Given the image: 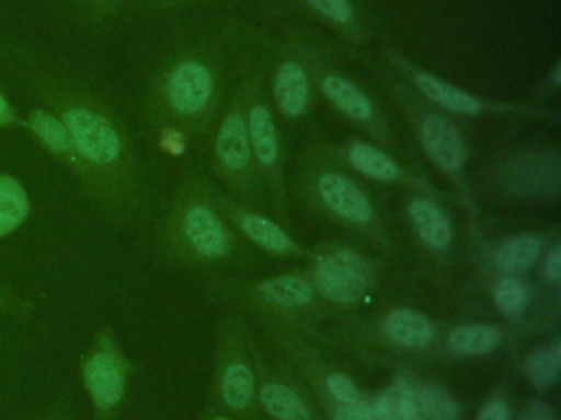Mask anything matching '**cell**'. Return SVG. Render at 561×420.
Returning <instances> with one entry per match:
<instances>
[{
    "label": "cell",
    "mask_w": 561,
    "mask_h": 420,
    "mask_svg": "<svg viewBox=\"0 0 561 420\" xmlns=\"http://www.w3.org/2000/svg\"><path fill=\"white\" fill-rule=\"evenodd\" d=\"M160 59L144 94V114L170 153L208 144L232 95L267 61L274 26L245 0L199 20Z\"/></svg>",
    "instance_id": "cell-1"
},
{
    "label": "cell",
    "mask_w": 561,
    "mask_h": 420,
    "mask_svg": "<svg viewBox=\"0 0 561 420\" xmlns=\"http://www.w3.org/2000/svg\"><path fill=\"white\" fill-rule=\"evenodd\" d=\"M0 62L57 115L87 166L81 194L113 223H127L146 210L147 187L129 127L90 84L32 46L0 35Z\"/></svg>",
    "instance_id": "cell-2"
},
{
    "label": "cell",
    "mask_w": 561,
    "mask_h": 420,
    "mask_svg": "<svg viewBox=\"0 0 561 420\" xmlns=\"http://www.w3.org/2000/svg\"><path fill=\"white\" fill-rule=\"evenodd\" d=\"M346 52L324 33L297 23L274 26L264 68L268 101L278 120L307 121L320 104L318 75L324 62Z\"/></svg>",
    "instance_id": "cell-3"
},
{
    "label": "cell",
    "mask_w": 561,
    "mask_h": 420,
    "mask_svg": "<svg viewBox=\"0 0 561 420\" xmlns=\"http://www.w3.org/2000/svg\"><path fill=\"white\" fill-rule=\"evenodd\" d=\"M377 81L409 125L423 154L446 176L461 179L469 161V144L456 118L423 101L386 68H380Z\"/></svg>",
    "instance_id": "cell-4"
},
{
    "label": "cell",
    "mask_w": 561,
    "mask_h": 420,
    "mask_svg": "<svg viewBox=\"0 0 561 420\" xmlns=\"http://www.w3.org/2000/svg\"><path fill=\"white\" fill-rule=\"evenodd\" d=\"M380 62L382 68L402 79L423 101L430 102L453 118L505 117L518 118V120H527V118L547 120L551 115L550 112L535 105L495 101V98L482 97L474 92L466 91L439 78L435 72L426 71L413 59L390 48L380 52Z\"/></svg>",
    "instance_id": "cell-5"
},
{
    "label": "cell",
    "mask_w": 561,
    "mask_h": 420,
    "mask_svg": "<svg viewBox=\"0 0 561 420\" xmlns=\"http://www.w3.org/2000/svg\"><path fill=\"white\" fill-rule=\"evenodd\" d=\"M272 26H310L324 33L346 52L373 45L376 28L359 0H245Z\"/></svg>",
    "instance_id": "cell-6"
},
{
    "label": "cell",
    "mask_w": 561,
    "mask_h": 420,
    "mask_svg": "<svg viewBox=\"0 0 561 420\" xmlns=\"http://www.w3.org/2000/svg\"><path fill=\"white\" fill-rule=\"evenodd\" d=\"M165 240L169 248L209 261L231 252V232L203 180L188 179L180 187L167 215Z\"/></svg>",
    "instance_id": "cell-7"
},
{
    "label": "cell",
    "mask_w": 561,
    "mask_h": 420,
    "mask_svg": "<svg viewBox=\"0 0 561 420\" xmlns=\"http://www.w3.org/2000/svg\"><path fill=\"white\" fill-rule=\"evenodd\" d=\"M343 52L324 62L318 75V94L343 120L359 128L370 141L383 148L397 144L396 128L373 92L341 68Z\"/></svg>",
    "instance_id": "cell-8"
},
{
    "label": "cell",
    "mask_w": 561,
    "mask_h": 420,
    "mask_svg": "<svg viewBox=\"0 0 561 420\" xmlns=\"http://www.w3.org/2000/svg\"><path fill=\"white\" fill-rule=\"evenodd\" d=\"M262 68L236 91L209 137L213 166L219 176L232 184L248 183L252 174L257 173L249 138L248 104Z\"/></svg>",
    "instance_id": "cell-9"
},
{
    "label": "cell",
    "mask_w": 561,
    "mask_h": 420,
    "mask_svg": "<svg viewBox=\"0 0 561 420\" xmlns=\"http://www.w3.org/2000/svg\"><path fill=\"white\" fill-rule=\"evenodd\" d=\"M561 158L548 143H528L505 151L495 160L494 174L502 187L515 196L540 199L560 190Z\"/></svg>",
    "instance_id": "cell-10"
},
{
    "label": "cell",
    "mask_w": 561,
    "mask_h": 420,
    "mask_svg": "<svg viewBox=\"0 0 561 420\" xmlns=\"http://www.w3.org/2000/svg\"><path fill=\"white\" fill-rule=\"evenodd\" d=\"M307 143L320 163L314 170L313 187L321 203L351 225H370L376 220L373 200L347 174L328 164L327 138L310 137Z\"/></svg>",
    "instance_id": "cell-11"
},
{
    "label": "cell",
    "mask_w": 561,
    "mask_h": 420,
    "mask_svg": "<svg viewBox=\"0 0 561 420\" xmlns=\"http://www.w3.org/2000/svg\"><path fill=\"white\" fill-rule=\"evenodd\" d=\"M84 384L103 419L113 416L126 393L127 361L110 334L101 338L100 347L83 366Z\"/></svg>",
    "instance_id": "cell-12"
},
{
    "label": "cell",
    "mask_w": 561,
    "mask_h": 420,
    "mask_svg": "<svg viewBox=\"0 0 561 420\" xmlns=\"http://www.w3.org/2000/svg\"><path fill=\"white\" fill-rule=\"evenodd\" d=\"M373 276V268L363 256L351 249H336L318 262L317 284L331 301L354 304L366 294Z\"/></svg>",
    "instance_id": "cell-13"
},
{
    "label": "cell",
    "mask_w": 561,
    "mask_h": 420,
    "mask_svg": "<svg viewBox=\"0 0 561 420\" xmlns=\"http://www.w3.org/2000/svg\"><path fill=\"white\" fill-rule=\"evenodd\" d=\"M22 125L41 144L42 150L48 156L54 158L60 166H64L75 177L80 189H83L84 183H87V166H84L83 158L78 153L77 147L60 118L51 114L44 105H32L22 120Z\"/></svg>",
    "instance_id": "cell-14"
},
{
    "label": "cell",
    "mask_w": 561,
    "mask_h": 420,
    "mask_svg": "<svg viewBox=\"0 0 561 420\" xmlns=\"http://www.w3.org/2000/svg\"><path fill=\"white\" fill-rule=\"evenodd\" d=\"M333 144L337 158L346 161L357 173L364 174L377 183H399L409 179V173L400 166L399 161L387 151V148L364 138H346Z\"/></svg>",
    "instance_id": "cell-15"
},
{
    "label": "cell",
    "mask_w": 561,
    "mask_h": 420,
    "mask_svg": "<svg viewBox=\"0 0 561 420\" xmlns=\"http://www.w3.org/2000/svg\"><path fill=\"white\" fill-rule=\"evenodd\" d=\"M410 222L425 245L446 249L453 242V225L445 210L428 197H415L407 207Z\"/></svg>",
    "instance_id": "cell-16"
},
{
    "label": "cell",
    "mask_w": 561,
    "mask_h": 420,
    "mask_svg": "<svg viewBox=\"0 0 561 420\" xmlns=\"http://www.w3.org/2000/svg\"><path fill=\"white\" fill-rule=\"evenodd\" d=\"M383 330L393 343L405 348L428 347L436 335L435 325L425 315L410 308L390 312L383 322Z\"/></svg>",
    "instance_id": "cell-17"
},
{
    "label": "cell",
    "mask_w": 561,
    "mask_h": 420,
    "mask_svg": "<svg viewBox=\"0 0 561 420\" xmlns=\"http://www.w3.org/2000/svg\"><path fill=\"white\" fill-rule=\"evenodd\" d=\"M31 215V197L24 184L0 171V240L18 232Z\"/></svg>",
    "instance_id": "cell-18"
},
{
    "label": "cell",
    "mask_w": 561,
    "mask_h": 420,
    "mask_svg": "<svg viewBox=\"0 0 561 420\" xmlns=\"http://www.w3.org/2000/svg\"><path fill=\"white\" fill-rule=\"evenodd\" d=\"M370 417L373 420H422L419 387L407 380L397 381L370 406Z\"/></svg>",
    "instance_id": "cell-19"
},
{
    "label": "cell",
    "mask_w": 561,
    "mask_h": 420,
    "mask_svg": "<svg viewBox=\"0 0 561 420\" xmlns=\"http://www.w3.org/2000/svg\"><path fill=\"white\" fill-rule=\"evenodd\" d=\"M238 223L249 240L268 252L288 253L294 249V242L288 233L267 217L254 212H242L238 217Z\"/></svg>",
    "instance_id": "cell-20"
},
{
    "label": "cell",
    "mask_w": 561,
    "mask_h": 420,
    "mask_svg": "<svg viewBox=\"0 0 561 420\" xmlns=\"http://www.w3.org/2000/svg\"><path fill=\"white\" fill-rule=\"evenodd\" d=\"M543 249L540 236L524 233L512 236L499 246L495 262L505 272H520L530 268Z\"/></svg>",
    "instance_id": "cell-21"
},
{
    "label": "cell",
    "mask_w": 561,
    "mask_h": 420,
    "mask_svg": "<svg viewBox=\"0 0 561 420\" xmlns=\"http://www.w3.org/2000/svg\"><path fill=\"white\" fill-rule=\"evenodd\" d=\"M502 340L501 328L491 324H472L456 327L449 334L448 345L458 354H485Z\"/></svg>",
    "instance_id": "cell-22"
},
{
    "label": "cell",
    "mask_w": 561,
    "mask_h": 420,
    "mask_svg": "<svg viewBox=\"0 0 561 420\" xmlns=\"http://www.w3.org/2000/svg\"><path fill=\"white\" fill-rule=\"evenodd\" d=\"M262 298L274 304L298 307L308 304L313 299V289L307 279L298 276H280V278L268 279L259 288Z\"/></svg>",
    "instance_id": "cell-23"
},
{
    "label": "cell",
    "mask_w": 561,
    "mask_h": 420,
    "mask_svg": "<svg viewBox=\"0 0 561 420\" xmlns=\"http://www.w3.org/2000/svg\"><path fill=\"white\" fill-rule=\"evenodd\" d=\"M265 410L278 420H311L304 400L284 384H265L261 390Z\"/></svg>",
    "instance_id": "cell-24"
},
{
    "label": "cell",
    "mask_w": 561,
    "mask_h": 420,
    "mask_svg": "<svg viewBox=\"0 0 561 420\" xmlns=\"http://www.w3.org/2000/svg\"><path fill=\"white\" fill-rule=\"evenodd\" d=\"M68 12L88 26L113 23L126 7L127 0H64Z\"/></svg>",
    "instance_id": "cell-25"
},
{
    "label": "cell",
    "mask_w": 561,
    "mask_h": 420,
    "mask_svg": "<svg viewBox=\"0 0 561 420\" xmlns=\"http://www.w3.org/2000/svg\"><path fill=\"white\" fill-rule=\"evenodd\" d=\"M254 374L245 364L232 363L226 368L221 390L229 407L236 410L245 409L254 397Z\"/></svg>",
    "instance_id": "cell-26"
},
{
    "label": "cell",
    "mask_w": 561,
    "mask_h": 420,
    "mask_svg": "<svg viewBox=\"0 0 561 420\" xmlns=\"http://www.w3.org/2000/svg\"><path fill=\"white\" fill-rule=\"evenodd\" d=\"M422 420H459V406L448 390L436 384L419 387Z\"/></svg>",
    "instance_id": "cell-27"
},
{
    "label": "cell",
    "mask_w": 561,
    "mask_h": 420,
    "mask_svg": "<svg viewBox=\"0 0 561 420\" xmlns=\"http://www.w3.org/2000/svg\"><path fill=\"white\" fill-rule=\"evenodd\" d=\"M561 348L560 341L554 343L553 350H540L528 357L525 363L528 377L538 386H550L560 376Z\"/></svg>",
    "instance_id": "cell-28"
},
{
    "label": "cell",
    "mask_w": 561,
    "mask_h": 420,
    "mask_svg": "<svg viewBox=\"0 0 561 420\" xmlns=\"http://www.w3.org/2000/svg\"><path fill=\"white\" fill-rule=\"evenodd\" d=\"M527 299L525 285L515 278H502L494 285V301L505 314H515L520 311Z\"/></svg>",
    "instance_id": "cell-29"
},
{
    "label": "cell",
    "mask_w": 561,
    "mask_h": 420,
    "mask_svg": "<svg viewBox=\"0 0 561 420\" xmlns=\"http://www.w3.org/2000/svg\"><path fill=\"white\" fill-rule=\"evenodd\" d=\"M34 305L27 299L15 294L12 289L0 284V314L11 318H27L34 314Z\"/></svg>",
    "instance_id": "cell-30"
},
{
    "label": "cell",
    "mask_w": 561,
    "mask_h": 420,
    "mask_svg": "<svg viewBox=\"0 0 561 420\" xmlns=\"http://www.w3.org/2000/svg\"><path fill=\"white\" fill-rule=\"evenodd\" d=\"M327 386L330 393L333 394L334 399L340 400L341 404H357L360 402L359 389L356 384L346 376V374L333 373L327 377Z\"/></svg>",
    "instance_id": "cell-31"
},
{
    "label": "cell",
    "mask_w": 561,
    "mask_h": 420,
    "mask_svg": "<svg viewBox=\"0 0 561 420\" xmlns=\"http://www.w3.org/2000/svg\"><path fill=\"white\" fill-rule=\"evenodd\" d=\"M218 0H144L147 10L157 13H176L183 10L196 9V7H206Z\"/></svg>",
    "instance_id": "cell-32"
},
{
    "label": "cell",
    "mask_w": 561,
    "mask_h": 420,
    "mask_svg": "<svg viewBox=\"0 0 561 420\" xmlns=\"http://www.w3.org/2000/svg\"><path fill=\"white\" fill-rule=\"evenodd\" d=\"M333 420H373V417H370V406H366L363 400L357 404H350V406L343 404L334 412Z\"/></svg>",
    "instance_id": "cell-33"
},
{
    "label": "cell",
    "mask_w": 561,
    "mask_h": 420,
    "mask_svg": "<svg viewBox=\"0 0 561 420\" xmlns=\"http://www.w3.org/2000/svg\"><path fill=\"white\" fill-rule=\"evenodd\" d=\"M511 412H508L507 404L501 399H492L491 402L485 404L479 412L478 420H508Z\"/></svg>",
    "instance_id": "cell-34"
},
{
    "label": "cell",
    "mask_w": 561,
    "mask_h": 420,
    "mask_svg": "<svg viewBox=\"0 0 561 420\" xmlns=\"http://www.w3.org/2000/svg\"><path fill=\"white\" fill-rule=\"evenodd\" d=\"M561 275V248L560 245H554L551 252L548 253L547 265H545V276L550 281H558Z\"/></svg>",
    "instance_id": "cell-35"
},
{
    "label": "cell",
    "mask_w": 561,
    "mask_h": 420,
    "mask_svg": "<svg viewBox=\"0 0 561 420\" xmlns=\"http://www.w3.org/2000/svg\"><path fill=\"white\" fill-rule=\"evenodd\" d=\"M520 420H557L553 410L543 402H534L527 410Z\"/></svg>",
    "instance_id": "cell-36"
},
{
    "label": "cell",
    "mask_w": 561,
    "mask_h": 420,
    "mask_svg": "<svg viewBox=\"0 0 561 420\" xmlns=\"http://www.w3.org/2000/svg\"><path fill=\"white\" fill-rule=\"evenodd\" d=\"M42 420H75V416L71 412L70 406L61 404V406L51 407L50 412Z\"/></svg>",
    "instance_id": "cell-37"
},
{
    "label": "cell",
    "mask_w": 561,
    "mask_h": 420,
    "mask_svg": "<svg viewBox=\"0 0 561 420\" xmlns=\"http://www.w3.org/2000/svg\"><path fill=\"white\" fill-rule=\"evenodd\" d=\"M216 420H228V419H216Z\"/></svg>",
    "instance_id": "cell-38"
}]
</instances>
